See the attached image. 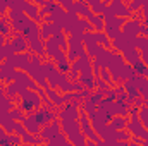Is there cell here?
<instances>
[{
    "label": "cell",
    "instance_id": "6da1fadb",
    "mask_svg": "<svg viewBox=\"0 0 148 146\" xmlns=\"http://www.w3.org/2000/svg\"><path fill=\"white\" fill-rule=\"evenodd\" d=\"M60 126H62V131L69 138L71 143H77V145L84 143V134L81 131L79 119H60Z\"/></svg>",
    "mask_w": 148,
    "mask_h": 146
},
{
    "label": "cell",
    "instance_id": "7a4b0ae2",
    "mask_svg": "<svg viewBox=\"0 0 148 146\" xmlns=\"http://www.w3.org/2000/svg\"><path fill=\"white\" fill-rule=\"evenodd\" d=\"M19 103H21V108L24 112H33V110H38L40 107H43L41 103V96L40 93H35V91H29V88H26L21 96H19Z\"/></svg>",
    "mask_w": 148,
    "mask_h": 146
},
{
    "label": "cell",
    "instance_id": "3957f363",
    "mask_svg": "<svg viewBox=\"0 0 148 146\" xmlns=\"http://www.w3.org/2000/svg\"><path fill=\"white\" fill-rule=\"evenodd\" d=\"M67 57L69 60L74 62L77 60L81 55L86 53V46H84V41H83V35H69V43H67Z\"/></svg>",
    "mask_w": 148,
    "mask_h": 146
},
{
    "label": "cell",
    "instance_id": "277c9868",
    "mask_svg": "<svg viewBox=\"0 0 148 146\" xmlns=\"http://www.w3.org/2000/svg\"><path fill=\"white\" fill-rule=\"evenodd\" d=\"M105 17V26H103V31L109 35L110 40H114L115 36L121 35L122 31V26L126 23V17H121V16H114V14H107L103 16Z\"/></svg>",
    "mask_w": 148,
    "mask_h": 146
},
{
    "label": "cell",
    "instance_id": "5b68a950",
    "mask_svg": "<svg viewBox=\"0 0 148 146\" xmlns=\"http://www.w3.org/2000/svg\"><path fill=\"white\" fill-rule=\"evenodd\" d=\"M79 124H81V131H83L84 136H90L91 141L102 145V139L98 138V134H97V131H95V127H93V124H91V120H90V117H88V113L84 110L79 113Z\"/></svg>",
    "mask_w": 148,
    "mask_h": 146
},
{
    "label": "cell",
    "instance_id": "8992f818",
    "mask_svg": "<svg viewBox=\"0 0 148 146\" xmlns=\"http://www.w3.org/2000/svg\"><path fill=\"white\" fill-rule=\"evenodd\" d=\"M109 10L114 16H121V17H131L134 12L129 9L126 0H109Z\"/></svg>",
    "mask_w": 148,
    "mask_h": 146
},
{
    "label": "cell",
    "instance_id": "52a82bcc",
    "mask_svg": "<svg viewBox=\"0 0 148 146\" xmlns=\"http://www.w3.org/2000/svg\"><path fill=\"white\" fill-rule=\"evenodd\" d=\"M126 127L129 129L131 134H134V136H138L141 139H147L148 138V129L143 126V122H141V119L138 115H131V119H129V122H127Z\"/></svg>",
    "mask_w": 148,
    "mask_h": 146
},
{
    "label": "cell",
    "instance_id": "ba28073f",
    "mask_svg": "<svg viewBox=\"0 0 148 146\" xmlns=\"http://www.w3.org/2000/svg\"><path fill=\"white\" fill-rule=\"evenodd\" d=\"M69 12L77 14L79 17H86L88 21L95 16V12L91 10V7L88 5V2H86V0H74V5H73V9H71Z\"/></svg>",
    "mask_w": 148,
    "mask_h": 146
},
{
    "label": "cell",
    "instance_id": "9c48e42d",
    "mask_svg": "<svg viewBox=\"0 0 148 146\" xmlns=\"http://www.w3.org/2000/svg\"><path fill=\"white\" fill-rule=\"evenodd\" d=\"M53 62H55V65H57V69L60 71V72H69V69H71V60H69V57H67V52L66 50H57V53L53 55V59H52Z\"/></svg>",
    "mask_w": 148,
    "mask_h": 146
},
{
    "label": "cell",
    "instance_id": "30bf717a",
    "mask_svg": "<svg viewBox=\"0 0 148 146\" xmlns=\"http://www.w3.org/2000/svg\"><path fill=\"white\" fill-rule=\"evenodd\" d=\"M14 77H16V67L9 60L0 62V81L3 84H9L14 81Z\"/></svg>",
    "mask_w": 148,
    "mask_h": 146
},
{
    "label": "cell",
    "instance_id": "8fae6325",
    "mask_svg": "<svg viewBox=\"0 0 148 146\" xmlns=\"http://www.w3.org/2000/svg\"><path fill=\"white\" fill-rule=\"evenodd\" d=\"M140 26H141V17H136V19H126L124 26H122V31L126 36H133L136 38L140 35Z\"/></svg>",
    "mask_w": 148,
    "mask_h": 146
},
{
    "label": "cell",
    "instance_id": "7c38bea8",
    "mask_svg": "<svg viewBox=\"0 0 148 146\" xmlns=\"http://www.w3.org/2000/svg\"><path fill=\"white\" fill-rule=\"evenodd\" d=\"M14 81L21 83L23 86H26V88H29V89H35V91H36V88L40 86V84H38L36 81L26 72L24 69H16V77H14Z\"/></svg>",
    "mask_w": 148,
    "mask_h": 146
},
{
    "label": "cell",
    "instance_id": "4fadbf2b",
    "mask_svg": "<svg viewBox=\"0 0 148 146\" xmlns=\"http://www.w3.org/2000/svg\"><path fill=\"white\" fill-rule=\"evenodd\" d=\"M10 43H12L16 53H21V52H28L29 50V41H28L26 35H23V33H14L12 38H10Z\"/></svg>",
    "mask_w": 148,
    "mask_h": 146
},
{
    "label": "cell",
    "instance_id": "5bb4252c",
    "mask_svg": "<svg viewBox=\"0 0 148 146\" xmlns=\"http://www.w3.org/2000/svg\"><path fill=\"white\" fill-rule=\"evenodd\" d=\"M57 132H60V122L53 119L52 122H48V124L41 126L40 136H43V139H45V141H48V139H52V138H53Z\"/></svg>",
    "mask_w": 148,
    "mask_h": 146
},
{
    "label": "cell",
    "instance_id": "9a60e30c",
    "mask_svg": "<svg viewBox=\"0 0 148 146\" xmlns=\"http://www.w3.org/2000/svg\"><path fill=\"white\" fill-rule=\"evenodd\" d=\"M31 52H21V53H14L12 57H9L7 60L16 67V69H24L26 67V64L31 60Z\"/></svg>",
    "mask_w": 148,
    "mask_h": 146
},
{
    "label": "cell",
    "instance_id": "2e32d148",
    "mask_svg": "<svg viewBox=\"0 0 148 146\" xmlns=\"http://www.w3.org/2000/svg\"><path fill=\"white\" fill-rule=\"evenodd\" d=\"M0 126H2V127H3L9 134H12V132H14L16 120L12 119V115H10V112H9V110L0 108Z\"/></svg>",
    "mask_w": 148,
    "mask_h": 146
},
{
    "label": "cell",
    "instance_id": "e0dca14e",
    "mask_svg": "<svg viewBox=\"0 0 148 146\" xmlns=\"http://www.w3.org/2000/svg\"><path fill=\"white\" fill-rule=\"evenodd\" d=\"M28 41H29V52L31 53H36L40 57H45L47 53H45V40L40 36H33V38H28Z\"/></svg>",
    "mask_w": 148,
    "mask_h": 146
},
{
    "label": "cell",
    "instance_id": "ac0fdd59",
    "mask_svg": "<svg viewBox=\"0 0 148 146\" xmlns=\"http://www.w3.org/2000/svg\"><path fill=\"white\" fill-rule=\"evenodd\" d=\"M33 115H35V119L38 120L40 126H45V124H48V122H52L55 119V115L50 112V108L47 110V107H40L38 110H35Z\"/></svg>",
    "mask_w": 148,
    "mask_h": 146
},
{
    "label": "cell",
    "instance_id": "d6986e66",
    "mask_svg": "<svg viewBox=\"0 0 148 146\" xmlns=\"http://www.w3.org/2000/svg\"><path fill=\"white\" fill-rule=\"evenodd\" d=\"M57 50H60V45H59V40L57 36H50L45 40V53L48 59H53V55L57 53Z\"/></svg>",
    "mask_w": 148,
    "mask_h": 146
},
{
    "label": "cell",
    "instance_id": "ffe728a7",
    "mask_svg": "<svg viewBox=\"0 0 148 146\" xmlns=\"http://www.w3.org/2000/svg\"><path fill=\"white\" fill-rule=\"evenodd\" d=\"M24 89H26V86H23V84L17 83V81H12V83L5 84V95L10 96V98H17V96H21V93H23Z\"/></svg>",
    "mask_w": 148,
    "mask_h": 146
},
{
    "label": "cell",
    "instance_id": "44dd1931",
    "mask_svg": "<svg viewBox=\"0 0 148 146\" xmlns=\"http://www.w3.org/2000/svg\"><path fill=\"white\" fill-rule=\"evenodd\" d=\"M23 124L26 126V129H28L31 134H40V131H41V126L38 124V120L35 119L33 112H29V115H26V117H24Z\"/></svg>",
    "mask_w": 148,
    "mask_h": 146
},
{
    "label": "cell",
    "instance_id": "7402d4cb",
    "mask_svg": "<svg viewBox=\"0 0 148 146\" xmlns=\"http://www.w3.org/2000/svg\"><path fill=\"white\" fill-rule=\"evenodd\" d=\"M121 53H122V57L126 59V62H129L131 65L141 59V53H140V50H138L136 46H129V48H126V50L121 52Z\"/></svg>",
    "mask_w": 148,
    "mask_h": 146
},
{
    "label": "cell",
    "instance_id": "603a6c76",
    "mask_svg": "<svg viewBox=\"0 0 148 146\" xmlns=\"http://www.w3.org/2000/svg\"><path fill=\"white\" fill-rule=\"evenodd\" d=\"M24 12H26V16H28L29 19H33V21H40V19H41V14H40V5H38V3H35V2H29V3L26 5Z\"/></svg>",
    "mask_w": 148,
    "mask_h": 146
},
{
    "label": "cell",
    "instance_id": "cb8c5ba5",
    "mask_svg": "<svg viewBox=\"0 0 148 146\" xmlns=\"http://www.w3.org/2000/svg\"><path fill=\"white\" fill-rule=\"evenodd\" d=\"M93 38L97 40V43L103 48H112V40L109 38V35L105 31H95L93 33Z\"/></svg>",
    "mask_w": 148,
    "mask_h": 146
},
{
    "label": "cell",
    "instance_id": "d4e9b609",
    "mask_svg": "<svg viewBox=\"0 0 148 146\" xmlns=\"http://www.w3.org/2000/svg\"><path fill=\"white\" fill-rule=\"evenodd\" d=\"M109 126H110L112 129H115V131H121V129H124L127 126V120H126L124 115H112Z\"/></svg>",
    "mask_w": 148,
    "mask_h": 146
},
{
    "label": "cell",
    "instance_id": "484cf974",
    "mask_svg": "<svg viewBox=\"0 0 148 146\" xmlns=\"http://www.w3.org/2000/svg\"><path fill=\"white\" fill-rule=\"evenodd\" d=\"M90 23L93 24L95 31H103V26H105V17H103V14H95V16L90 19Z\"/></svg>",
    "mask_w": 148,
    "mask_h": 146
},
{
    "label": "cell",
    "instance_id": "4316f807",
    "mask_svg": "<svg viewBox=\"0 0 148 146\" xmlns=\"http://www.w3.org/2000/svg\"><path fill=\"white\" fill-rule=\"evenodd\" d=\"M133 69H134V72L140 74V76H145V74L148 72V65L141 60V59H140L138 62H134V64H133Z\"/></svg>",
    "mask_w": 148,
    "mask_h": 146
},
{
    "label": "cell",
    "instance_id": "83f0119b",
    "mask_svg": "<svg viewBox=\"0 0 148 146\" xmlns=\"http://www.w3.org/2000/svg\"><path fill=\"white\" fill-rule=\"evenodd\" d=\"M138 117L141 119L143 126L148 129V103H145V105H141V107H140V113H138Z\"/></svg>",
    "mask_w": 148,
    "mask_h": 146
},
{
    "label": "cell",
    "instance_id": "f1b7e54d",
    "mask_svg": "<svg viewBox=\"0 0 148 146\" xmlns=\"http://www.w3.org/2000/svg\"><path fill=\"white\" fill-rule=\"evenodd\" d=\"M14 107H16V105H14V102H12V98H10V96H7V95H5V96L0 100V108L9 110V112H10Z\"/></svg>",
    "mask_w": 148,
    "mask_h": 146
},
{
    "label": "cell",
    "instance_id": "f546056e",
    "mask_svg": "<svg viewBox=\"0 0 148 146\" xmlns=\"http://www.w3.org/2000/svg\"><path fill=\"white\" fill-rule=\"evenodd\" d=\"M10 115H12V119L14 120H19V122H23L24 120V110L21 108V107H14V108L10 110Z\"/></svg>",
    "mask_w": 148,
    "mask_h": 146
},
{
    "label": "cell",
    "instance_id": "4dcf8cb0",
    "mask_svg": "<svg viewBox=\"0 0 148 146\" xmlns=\"http://www.w3.org/2000/svg\"><path fill=\"white\" fill-rule=\"evenodd\" d=\"M100 77H102L105 83H109V84H115V83H114V77H112V74H110V71H109L107 67H102V69H100Z\"/></svg>",
    "mask_w": 148,
    "mask_h": 146
},
{
    "label": "cell",
    "instance_id": "1f68e13d",
    "mask_svg": "<svg viewBox=\"0 0 148 146\" xmlns=\"http://www.w3.org/2000/svg\"><path fill=\"white\" fill-rule=\"evenodd\" d=\"M73 5H74V0H60V7L64 10H67V12L73 9Z\"/></svg>",
    "mask_w": 148,
    "mask_h": 146
},
{
    "label": "cell",
    "instance_id": "d6a6232c",
    "mask_svg": "<svg viewBox=\"0 0 148 146\" xmlns=\"http://www.w3.org/2000/svg\"><path fill=\"white\" fill-rule=\"evenodd\" d=\"M141 19H145V23L148 24V2L143 5V14H141Z\"/></svg>",
    "mask_w": 148,
    "mask_h": 146
},
{
    "label": "cell",
    "instance_id": "836d02e7",
    "mask_svg": "<svg viewBox=\"0 0 148 146\" xmlns=\"http://www.w3.org/2000/svg\"><path fill=\"white\" fill-rule=\"evenodd\" d=\"M140 35L148 38V24H141V26H140Z\"/></svg>",
    "mask_w": 148,
    "mask_h": 146
},
{
    "label": "cell",
    "instance_id": "e575fe53",
    "mask_svg": "<svg viewBox=\"0 0 148 146\" xmlns=\"http://www.w3.org/2000/svg\"><path fill=\"white\" fill-rule=\"evenodd\" d=\"M29 2H35V0H29Z\"/></svg>",
    "mask_w": 148,
    "mask_h": 146
},
{
    "label": "cell",
    "instance_id": "d590c367",
    "mask_svg": "<svg viewBox=\"0 0 148 146\" xmlns=\"http://www.w3.org/2000/svg\"><path fill=\"white\" fill-rule=\"evenodd\" d=\"M126 2H129V0H126Z\"/></svg>",
    "mask_w": 148,
    "mask_h": 146
}]
</instances>
